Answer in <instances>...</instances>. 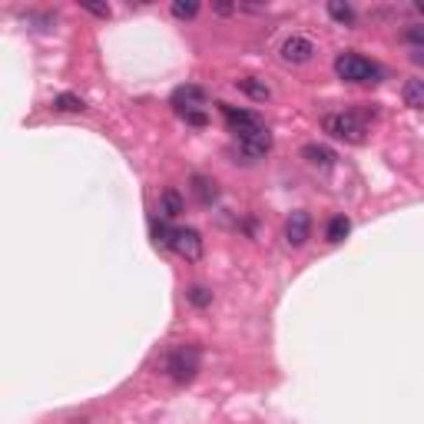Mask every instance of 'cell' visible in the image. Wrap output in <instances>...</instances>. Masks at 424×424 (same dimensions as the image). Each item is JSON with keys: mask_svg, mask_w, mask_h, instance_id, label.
<instances>
[{"mask_svg": "<svg viewBox=\"0 0 424 424\" xmlns=\"http://www.w3.org/2000/svg\"><path fill=\"white\" fill-rule=\"evenodd\" d=\"M199 362L202 355L196 345H176L169 355H166V372L176 385H189L196 374H199Z\"/></svg>", "mask_w": 424, "mask_h": 424, "instance_id": "1", "label": "cell"}, {"mask_svg": "<svg viewBox=\"0 0 424 424\" xmlns=\"http://www.w3.org/2000/svg\"><path fill=\"white\" fill-rule=\"evenodd\" d=\"M232 129V136L239 139V146L246 150L249 160H259L265 153L272 150V133H269V126L262 120H252V123H242V126H229Z\"/></svg>", "mask_w": 424, "mask_h": 424, "instance_id": "2", "label": "cell"}, {"mask_svg": "<svg viewBox=\"0 0 424 424\" xmlns=\"http://www.w3.org/2000/svg\"><path fill=\"white\" fill-rule=\"evenodd\" d=\"M322 129L328 136L345 139V143H365V133H368L365 116H358V113H328L322 120Z\"/></svg>", "mask_w": 424, "mask_h": 424, "instance_id": "3", "label": "cell"}, {"mask_svg": "<svg viewBox=\"0 0 424 424\" xmlns=\"http://www.w3.org/2000/svg\"><path fill=\"white\" fill-rule=\"evenodd\" d=\"M335 73L348 83H378L381 70L372 60H365L358 53H338L335 57Z\"/></svg>", "mask_w": 424, "mask_h": 424, "instance_id": "4", "label": "cell"}, {"mask_svg": "<svg viewBox=\"0 0 424 424\" xmlns=\"http://www.w3.org/2000/svg\"><path fill=\"white\" fill-rule=\"evenodd\" d=\"M169 249L179 255V259H186V262H199L202 259V236L196 229H173V239H169Z\"/></svg>", "mask_w": 424, "mask_h": 424, "instance_id": "5", "label": "cell"}, {"mask_svg": "<svg viewBox=\"0 0 424 424\" xmlns=\"http://www.w3.org/2000/svg\"><path fill=\"white\" fill-rule=\"evenodd\" d=\"M309 236H312V215L309 212H292L285 222V242L292 246V249H302L305 242H309Z\"/></svg>", "mask_w": 424, "mask_h": 424, "instance_id": "6", "label": "cell"}, {"mask_svg": "<svg viewBox=\"0 0 424 424\" xmlns=\"http://www.w3.org/2000/svg\"><path fill=\"white\" fill-rule=\"evenodd\" d=\"M282 60L285 63H295V66H299V63H309L312 60V53H315V43L309 37H288L285 43H282Z\"/></svg>", "mask_w": 424, "mask_h": 424, "instance_id": "7", "label": "cell"}, {"mask_svg": "<svg viewBox=\"0 0 424 424\" xmlns=\"http://www.w3.org/2000/svg\"><path fill=\"white\" fill-rule=\"evenodd\" d=\"M202 103H206V93H202L199 87H192V83H186V87H179L173 93V106L183 113V116H186V113H192V110H199Z\"/></svg>", "mask_w": 424, "mask_h": 424, "instance_id": "8", "label": "cell"}, {"mask_svg": "<svg viewBox=\"0 0 424 424\" xmlns=\"http://www.w3.org/2000/svg\"><path fill=\"white\" fill-rule=\"evenodd\" d=\"M186 212V202H183V196L176 192V189H166L160 199V215L162 219H176V215H183Z\"/></svg>", "mask_w": 424, "mask_h": 424, "instance_id": "9", "label": "cell"}, {"mask_svg": "<svg viewBox=\"0 0 424 424\" xmlns=\"http://www.w3.org/2000/svg\"><path fill=\"white\" fill-rule=\"evenodd\" d=\"M302 156L312 162V166H318V169H328V166L335 162V153L328 150V146H318V143H309V146L302 150Z\"/></svg>", "mask_w": 424, "mask_h": 424, "instance_id": "10", "label": "cell"}, {"mask_svg": "<svg viewBox=\"0 0 424 424\" xmlns=\"http://www.w3.org/2000/svg\"><path fill=\"white\" fill-rule=\"evenodd\" d=\"M236 87L246 93V97H252L255 103H265L269 97H272V90L265 87V83H259L255 76H246V80H236Z\"/></svg>", "mask_w": 424, "mask_h": 424, "instance_id": "11", "label": "cell"}, {"mask_svg": "<svg viewBox=\"0 0 424 424\" xmlns=\"http://www.w3.org/2000/svg\"><path fill=\"white\" fill-rule=\"evenodd\" d=\"M401 97H404V106L424 110V80H408L404 90H401Z\"/></svg>", "mask_w": 424, "mask_h": 424, "instance_id": "12", "label": "cell"}, {"mask_svg": "<svg viewBox=\"0 0 424 424\" xmlns=\"http://www.w3.org/2000/svg\"><path fill=\"white\" fill-rule=\"evenodd\" d=\"M348 232H351V219H348V215H332V222H328V229H325L328 242H341Z\"/></svg>", "mask_w": 424, "mask_h": 424, "instance_id": "13", "label": "cell"}, {"mask_svg": "<svg viewBox=\"0 0 424 424\" xmlns=\"http://www.w3.org/2000/svg\"><path fill=\"white\" fill-rule=\"evenodd\" d=\"M53 110H60V113H83V110H87V103H83V97H76V93H60V97L53 100Z\"/></svg>", "mask_w": 424, "mask_h": 424, "instance_id": "14", "label": "cell"}, {"mask_svg": "<svg viewBox=\"0 0 424 424\" xmlns=\"http://www.w3.org/2000/svg\"><path fill=\"white\" fill-rule=\"evenodd\" d=\"M328 17L338 20V24H345V27L355 24V10H351V3H341V0H328Z\"/></svg>", "mask_w": 424, "mask_h": 424, "instance_id": "15", "label": "cell"}, {"mask_svg": "<svg viewBox=\"0 0 424 424\" xmlns=\"http://www.w3.org/2000/svg\"><path fill=\"white\" fill-rule=\"evenodd\" d=\"M192 186H196V196H199L202 202H212L215 196H219V189H215V179H202V176H196V179H192Z\"/></svg>", "mask_w": 424, "mask_h": 424, "instance_id": "16", "label": "cell"}, {"mask_svg": "<svg viewBox=\"0 0 424 424\" xmlns=\"http://www.w3.org/2000/svg\"><path fill=\"white\" fill-rule=\"evenodd\" d=\"M169 239H173V229L166 225L162 215H156V219H153V242H156V246H169Z\"/></svg>", "mask_w": 424, "mask_h": 424, "instance_id": "17", "label": "cell"}, {"mask_svg": "<svg viewBox=\"0 0 424 424\" xmlns=\"http://www.w3.org/2000/svg\"><path fill=\"white\" fill-rule=\"evenodd\" d=\"M186 299L192 302L196 309H209V305H212V292H209V288H202V285H192L186 292Z\"/></svg>", "mask_w": 424, "mask_h": 424, "instance_id": "18", "label": "cell"}, {"mask_svg": "<svg viewBox=\"0 0 424 424\" xmlns=\"http://www.w3.org/2000/svg\"><path fill=\"white\" fill-rule=\"evenodd\" d=\"M199 13V3L196 0H176L173 3V17H179V20H192Z\"/></svg>", "mask_w": 424, "mask_h": 424, "instance_id": "19", "label": "cell"}, {"mask_svg": "<svg viewBox=\"0 0 424 424\" xmlns=\"http://www.w3.org/2000/svg\"><path fill=\"white\" fill-rule=\"evenodd\" d=\"M80 7L87 13H93V17H110V3H87V0H83Z\"/></svg>", "mask_w": 424, "mask_h": 424, "instance_id": "20", "label": "cell"}, {"mask_svg": "<svg viewBox=\"0 0 424 424\" xmlns=\"http://www.w3.org/2000/svg\"><path fill=\"white\" fill-rule=\"evenodd\" d=\"M404 40H408L411 47L424 43V27H408V30H404Z\"/></svg>", "mask_w": 424, "mask_h": 424, "instance_id": "21", "label": "cell"}, {"mask_svg": "<svg viewBox=\"0 0 424 424\" xmlns=\"http://www.w3.org/2000/svg\"><path fill=\"white\" fill-rule=\"evenodd\" d=\"M186 123H192V126H206L209 120H206V113H202V110H192V113H186Z\"/></svg>", "mask_w": 424, "mask_h": 424, "instance_id": "22", "label": "cell"}, {"mask_svg": "<svg viewBox=\"0 0 424 424\" xmlns=\"http://www.w3.org/2000/svg\"><path fill=\"white\" fill-rule=\"evenodd\" d=\"M212 10L219 13V17H229V13L239 10V3H212Z\"/></svg>", "mask_w": 424, "mask_h": 424, "instance_id": "23", "label": "cell"}, {"mask_svg": "<svg viewBox=\"0 0 424 424\" xmlns=\"http://www.w3.org/2000/svg\"><path fill=\"white\" fill-rule=\"evenodd\" d=\"M411 60L418 63V66H424V43H418V47H411Z\"/></svg>", "mask_w": 424, "mask_h": 424, "instance_id": "24", "label": "cell"}, {"mask_svg": "<svg viewBox=\"0 0 424 424\" xmlns=\"http://www.w3.org/2000/svg\"><path fill=\"white\" fill-rule=\"evenodd\" d=\"M418 13H421V17H424V0H418Z\"/></svg>", "mask_w": 424, "mask_h": 424, "instance_id": "25", "label": "cell"}]
</instances>
